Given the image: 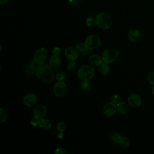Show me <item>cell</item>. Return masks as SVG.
<instances>
[{
	"instance_id": "6da1fadb",
	"label": "cell",
	"mask_w": 154,
	"mask_h": 154,
	"mask_svg": "<svg viewBox=\"0 0 154 154\" xmlns=\"http://www.w3.org/2000/svg\"><path fill=\"white\" fill-rule=\"evenodd\" d=\"M36 76L42 82L47 84H51L54 79V74L52 68L47 64H40L37 66Z\"/></svg>"
},
{
	"instance_id": "7a4b0ae2",
	"label": "cell",
	"mask_w": 154,
	"mask_h": 154,
	"mask_svg": "<svg viewBox=\"0 0 154 154\" xmlns=\"http://www.w3.org/2000/svg\"><path fill=\"white\" fill-rule=\"evenodd\" d=\"M96 25L100 29L106 30L111 28L112 25V20L109 15L106 13L102 12L97 14L95 17Z\"/></svg>"
},
{
	"instance_id": "3957f363",
	"label": "cell",
	"mask_w": 154,
	"mask_h": 154,
	"mask_svg": "<svg viewBox=\"0 0 154 154\" xmlns=\"http://www.w3.org/2000/svg\"><path fill=\"white\" fill-rule=\"evenodd\" d=\"M95 75V69L90 65H84L80 67L77 72L78 77L81 81H88L92 79Z\"/></svg>"
},
{
	"instance_id": "277c9868",
	"label": "cell",
	"mask_w": 154,
	"mask_h": 154,
	"mask_svg": "<svg viewBox=\"0 0 154 154\" xmlns=\"http://www.w3.org/2000/svg\"><path fill=\"white\" fill-rule=\"evenodd\" d=\"M119 51L115 48H109L105 49L102 54V58L103 62L112 63L116 61L119 57Z\"/></svg>"
},
{
	"instance_id": "5b68a950",
	"label": "cell",
	"mask_w": 154,
	"mask_h": 154,
	"mask_svg": "<svg viewBox=\"0 0 154 154\" xmlns=\"http://www.w3.org/2000/svg\"><path fill=\"white\" fill-rule=\"evenodd\" d=\"M84 43L87 48L91 51L97 49L101 44V40L97 35L91 34L85 38Z\"/></svg>"
},
{
	"instance_id": "8992f818",
	"label": "cell",
	"mask_w": 154,
	"mask_h": 154,
	"mask_svg": "<svg viewBox=\"0 0 154 154\" xmlns=\"http://www.w3.org/2000/svg\"><path fill=\"white\" fill-rule=\"evenodd\" d=\"M48 57V52L45 48H38L34 53L33 56V60L40 65L45 63Z\"/></svg>"
},
{
	"instance_id": "52a82bcc",
	"label": "cell",
	"mask_w": 154,
	"mask_h": 154,
	"mask_svg": "<svg viewBox=\"0 0 154 154\" xmlns=\"http://www.w3.org/2000/svg\"><path fill=\"white\" fill-rule=\"evenodd\" d=\"M67 90L66 84L64 81H58L54 86L53 91L55 95L57 97H62L64 96Z\"/></svg>"
},
{
	"instance_id": "ba28073f",
	"label": "cell",
	"mask_w": 154,
	"mask_h": 154,
	"mask_svg": "<svg viewBox=\"0 0 154 154\" xmlns=\"http://www.w3.org/2000/svg\"><path fill=\"white\" fill-rule=\"evenodd\" d=\"M117 111V105L110 102L105 103L103 107V112L108 117H112Z\"/></svg>"
},
{
	"instance_id": "9c48e42d",
	"label": "cell",
	"mask_w": 154,
	"mask_h": 154,
	"mask_svg": "<svg viewBox=\"0 0 154 154\" xmlns=\"http://www.w3.org/2000/svg\"><path fill=\"white\" fill-rule=\"evenodd\" d=\"M129 105L134 108L139 107L142 103V99L141 96L137 93L131 94L128 98Z\"/></svg>"
},
{
	"instance_id": "30bf717a",
	"label": "cell",
	"mask_w": 154,
	"mask_h": 154,
	"mask_svg": "<svg viewBox=\"0 0 154 154\" xmlns=\"http://www.w3.org/2000/svg\"><path fill=\"white\" fill-rule=\"evenodd\" d=\"M23 102L25 106L31 107L36 104L37 102V97L34 93H29L24 96Z\"/></svg>"
},
{
	"instance_id": "8fae6325",
	"label": "cell",
	"mask_w": 154,
	"mask_h": 154,
	"mask_svg": "<svg viewBox=\"0 0 154 154\" xmlns=\"http://www.w3.org/2000/svg\"><path fill=\"white\" fill-rule=\"evenodd\" d=\"M46 113H47V108H46V106L44 105L39 104L37 105L33 109L34 117L38 119L44 118Z\"/></svg>"
},
{
	"instance_id": "7c38bea8",
	"label": "cell",
	"mask_w": 154,
	"mask_h": 154,
	"mask_svg": "<svg viewBox=\"0 0 154 154\" xmlns=\"http://www.w3.org/2000/svg\"><path fill=\"white\" fill-rule=\"evenodd\" d=\"M64 54L66 57L70 60H76L79 55L76 48H75L71 46L66 48L64 51Z\"/></svg>"
},
{
	"instance_id": "4fadbf2b",
	"label": "cell",
	"mask_w": 154,
	"mask_h": 154,
	"mask_svg": "<svg viewBox=\"0 0 154 154\" xmlns=\"http://www.w3.org/2000/svg\"><path fill=\"white\" fill-rule=\"evenodd\" d=\"M141 37L140 31L136 28L131 29L128 33V38L129 41L133 43L138 42Z\"/></svg>"
},
{
	"instance_id": "5bb4252c",
	"label": "cell",
	"mask_w": 154,
	"mask_h": 154,
	"mask_svg": "<svg viewBox=\"0 0 154 154\" xmlns=\"http://www.w3.org/2000/svg\"><path fill=\"white\" fill-rule=\"evenodd\" d=\"M89 63L93 66H100L103 62L102 57L97 54H92L89 57Z\"/></svg>"
},
{
	"instance_id": "9a60e30c",
	"label": "cell",
	"mask_w": 154,
	"mask_h": 154,
	"mask_svg": "<svg viewBox=\"0 0 154 154\" xmlns=\"http://www.w3.org/2000/svg\"><path fill=\"white\" fill-rule=\"evenodd\" d=\"M36 64L37 63L33 60L30 61V63H29V64L26 66L25 73L27 76H31L36 72V70L37 68Z\"/></svg>"
},
{
	"instance_id": "2e32d148",
	"label": "cell",
	"mask_w": 154,
	"mask_h": 154,
	"mask_svg": "<svg viewBox=\"0 0 154 154\" xmlns=\"http://www.w3.org/2000/svg\"><path fill=\"white\" fill-rule=\"evenodd\" d=\"M76 49L79 54L83 57H86L90 54V49L87 48L84 43H78L76 45Z\"/></svg>"
},
{
	"instance_id": "e0dca14e",
	"label": "cell",
	"mask_w": 154,
	"mask_h": 154,
	"mask_svg": "<svg viewBox=\"0 0 154 154\" xmlns=\"http://www.w3.org/2000/svg\"><path fill=\"white\" fill-rule=\"evenodd\" d=\"M49 65L52 69H57L61 65V60L58 55H53L49 59Z\"/></svg>"
},
{
	"instance_id": "ac0fdd59",
	"label": "cell",
	"mask_w": 154,
	"mask_h": 154,
	"mask_svg": "<svg viewBox=\"0 0 154 154\" xmlns=\"http://www.w3.org/2000/svg\"><path fill=\"white\" fill-rule=\"evenodd\" d=\"M79 86L82 90L85 93L90 92L93 88V84L90 82V80L82 81L79 84Z\"/></svg>"
},
{
	"instance_id": "d6986e66",
	"label": "cell",
	"mask_w": 154,
	"mask_h": 154,
	"mask_svg": "<svg viewBox=\"0 0 154 154\" xmlns=\"http://www.w3.org/2000/svg\"><path fill=\"white\" fill-rule=\"evenodd\" d=\"M117 110L121 114L125 115L129 112V106L124 102H120L117 104Z\"/></svg>"
},
{
	"instance_id": "ffe728a7",
	"label": "cell",
	"mask_w": 154,
	"mask_h": 154,
	"mask_svg": "<svg viewBox=\"0 0 154 154\" xmlns=\"http://www.w3.org/2000/svg\"><path fill=\"white\" fill-rule=\"evenodd\" d=\"M38 126L43 129L47 130L51 128V122L49 119L42 118L40 119Z\"/></svg>"
},
{
	"instance_id": "44dd1931",
	"label": "cell",
	"mask_w": 154,
	"mask_h": 154,
	"mask_svg": "<svg viewBox=\"0 0 154 154\" xmlns=\"http://www.w3.org/2000/svg\"><path fill=\"white\" fill-rule=\"evenodd\" d=\"M110 70L109 66L108 65V63H102V64L99 66V72L101 75L105 76L107 75Z\"/></svg>"
},
{
	"instance_id": "7402d4cb",
	"label": "cell",
	"mask_w": 154,
	"mask_h": 154,
	"mask_svg": "<svg viewBox=\"0 0 154 154\" xmlns=\"http://www.w3.org/2000/svg\"><path fill=\"white\" fill-rule=\"evenodd\" d=\"M119 144L123 148H126L130 144V140L127 137L124 136V135H122L121 139H120V141Z\"/></svg>"
},
{
	"instance_id": "603a6c76",
	"label": "cell",
	"mask_w": 154,
	"mask_h": 154,
	"mask_svg": "<svg viewBox=\"0 0 154 154\" xmlns=\"http://www.w3.org/2000/svg\"><path fill=\"white\" fill-rule=\"evenodd\" d=\"M121 137H122V135H120L118 132H114L112 134V135H111V140H112V141H113L114 143L119 144V142H120V141Z\"/></svg>"
},
{
	"instance_id": "cb8c5ba5",
	"label": "cell",
	"mask_w": 154,
	"mask_h": 154,
	"mask_svg": "<svg viewBox=\"0 0 154 154\" xmlns=\"http://www.w3.org/2000/svg\"><path fill=\"white\" fill-rule=\"evenodd\" d=\"M66 128H67L66 124L64 122H60L57 125V130L58 132H63L66 129Z\"/></svg>"
},
{
	"instance_id": "d4e9b609",
	"label": "cell",
	"mask_w": 154,
	"mask_h": 154,
	"mask_svg": "<svg viewBox=\"0 0 154 154\" xmlns=\"http://www.w3.org/2000/svg\"><path fill=\"white\" fill-rule=\"evenodd\" d=\"M76 67V60H70L68 63L66 69L68 71H73Z\"/></svg>"
},
{
	"instance_id": "484cf974",
	"label": "cell",
	"mask_w": 154,
	"mask_h": 154,
	"mask_svg": "<svg viewBox=\"0 0 154 154\" xmlns=\"http://www.w3.org/2000/svg\"><path fill=\"white\" fill-rule=\"evenodd\" d=\"M55 78L58 81H64L66 79V74L63 72H58L55 75Z\"/></svg>"
},
{
	"instance_id": "4316f807",
	"label": "cell",
	"mask_w": 154,
	"mask_h": 154,
	"mask_svg": "<svg viewBox=\"0 0 154 154\" xmlns=\"http://www.w3.org/2000/svg\"><path fill=\"white\" fill-rule=\"evenodd\" d=\"M111 102L115 103L118 104L120 102V96L119 94H114L111 97Z\"/></svg>"
},
{
	"instance_id": "83f0119b",
	"label": "cell",
	"mask_w": 154,
	"mask_h": 154,
	"mask_svg": "<svg viewBox=\"0 0 154 154\" xmlns=\"http://www.w3.org/2000/svg\"><path fill=\"white\" fill-rule=\"evenodd\" d=\"M147 78L150 84L154 85V71H150L147 75Z\"/></svg>"
},
{
	"instance_id": "f1b7e54d",
	"label": "cell",
	"mask_w": 154,
	"mask_h": 154,
	"mask_svg": "<svg viewBox=\"0 0 154 154\" xmlns=\"http://www.w3.org/2000/svg\"><path fill=\"white\" fill-rule=\"evenodd\" d=\"M7 119V114L5 111L1 108H0V122L3 123Z\"/></svg>"
},
{
	"instance_id": "f546056e",
	"label": "cell",
	"mask_w": 154,
	"mask_h": 154,
	"mask_svg": "<svg viewBox=\"0 0 154 154\" xmlns=\"http://www.w3.org/2000/svg\"><path fill=\"white\" fill-rule=\"evenodd\" d=\"M86 24L87 26L91 27L96 25V20L93 17H88L86 20Z\"/></svg>"
},
{
	"instance_id": "4dcf8cb0",
	"label": "cell",
	"mask_w": 154,
	"mask_h": 154,
	"mask_svg": "<svg viewBox=\"0 0 154 154\" xmlns=\"http://www.w3.org/2000/svg\"><path fill=\"white\" fill-rule=\"evenodd\" d=\"M54 153L55 154H67L68 152L67 151L63 148V147H58V148H57L54 152Z\"/></svg>"
},
{
	"instance_id": "1f68e13d",
	"label": "cell",
	"mask_w": 154,
	"mask_h": 154,
	"mask_svg": "<svg viewBox=\"0 0 154 154\" xmlns=\"http://www.w3.org/2000/svg\"><path fill=\"white\" fill-rule=\"evenodd\" d=\"M39 120L40 119L34 117L31 120V124L33 126H38V122H39Z\"/></svg>"
},
{
	"instance_id": "d6a6232c",
	"label": "cell",
	"mask_w": 154,
	"mask_h": 154,
	"mask_svg": "<svg viewBox=\"0 0 154 154\" xmlns=\"http://www.w3.org/2000/svg\"><path fill=\"white\" fill-rule=\"evenodd\" d=\"M52 53L55 55H59L61 53V49L58 47H55L52 50Z\"/></svg>"
},
{
	"instance_id": "836d02e7",
	"label": "cell",
	"mask_w": 154,
	"mask_h": 154,
	"mask_svg": "<svg viewBox=\"0 0 154 154\" xmlns=\"http://www.w3.org/2000/svg\"><path fill=\"white\" fill-rule=\"evenodd\" d=\"M57 137H58V138H63V137H64L63 132H59L58 134H57Z\"/></svg>"
},
{
	"instance_id": "e575fe53",
	"label": "cell",
	"mask_w": 154,
	"mask_h": 154,
	"mask_svg": "<svg viewBox=\"0 0 154 154\" xmlns=\"http://www.w3.org/2000/svg\"><path fill=\"white\" fill-rule=\"evenodd\" d=\"M8 1V0H0V3H1V4H5Z\"/></svg>"
},
{
	"instance_id": "d590c367",
	"label": "cell",
	"mask_w": 154,
	"mask_h": 154,
	"mask_svg": "<svg viewBox=\"0 0 154 154\" xmlns=\"http://www.w3.org/2000/svg\"><path fill=\"white\" fill-rule=\"evenodd\" d=\"M152 94L154 96V85H153V87L152 88Z\"/></svg>"
}]
</instances>
